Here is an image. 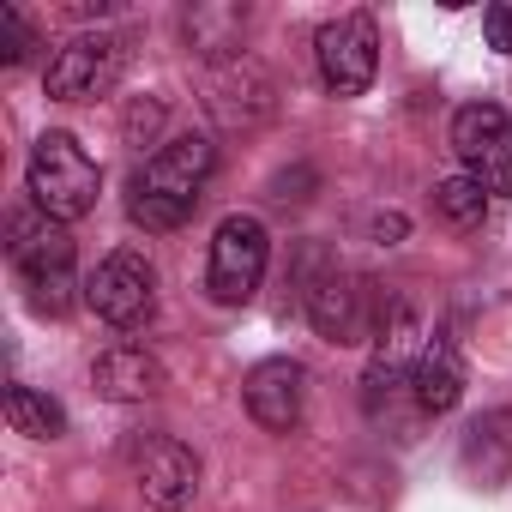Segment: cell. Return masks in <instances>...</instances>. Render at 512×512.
I'll list each match as a JSON object with an SVG mask.
<instances>
[{
    "instance_id": "cell-1",
    "label": "cell",
    "mask_w": 512,
    "mask_h": 512,
    "mask_svg": "<svg viewBox=\"0 0 512 512\" xmlns=\"http://www.w3.org/2000/svg\"><path fill=\"white\" fill-rule=\"evenodd\" d=\"M211 169H217V145H211V139H199V133L169 139V145L133 175V187H127V217H133L139 229H157V235H163V229H181V223L199 211Z\"/></svg>"
},
{
    "instance_id": "cell-18",
    "label": "cell",
    "mask_w": 512,
    "mask_h": 512,
    "mask_svg": "<svg viewBox=\"0 0 512 512\" xmlns=\"http://www.w3.org/2000/svg\"><path fill=\"white\" fill-rule=\"evenodd\" d=\"M482 31H488V43L500 55H512V0H494V7L482 13Z\"/></svg>"
},
{
    "instance_id": "cell-17",
    "label": "cell",
    "mask_w": 512,
    "mask_h": 512,
    "mask_svg": "<svg viewBox=\"0 0 512 512\" xmlns=\"http://www.w3.org/2000/svg\"><path fill=\"white\" fill-rule=\"evenodd\" d=\"M31 49H37V31L25 25V13H19V7H0V61L19 67Z\"/></svg>"
},
{
    "instance_id": "cell-5",
    "label": "cell",
    "mask_w": 512,
    "mask_h": 512,
    "mask_svg": "<svg viewBox=\"0 0 512 512\" xmlns=\"http://www.w3.org/2000/svg\"><path fill=\"white\" fill-rule=\"evenodd\" d=\"M452 151L482 193H512V115L494 103H464L452 115Z\"/></svg>"
},
{
    "instance_id": "cell-14",
    "label": "cell",
    "mask_w": 512,
    "mask_h": 512,
    "mask_svg": "<svg viewBox=\"0 0 512 512\" xmlns=\"http://www.w3.org/2000/svg\"><path fill=\"white\" fill-rule=\"evenodd\" d=\"M464 470L476 482H488V488L512 476V410H488V416L470 422V434H464Z\"/></svg>"
},
{
    "instance_id": "cell-16",
    "label": "cell",
    "mask_w": 512,
    "mask_h": 512,
    "mask_svg": "<svg viewBox=\"0 0 512 512\" xmlns=\"http://www.w3.org/2000/svg\"><path fill=\"white\" fill-rule=\"evenodd\" d=\"M434 211H440L452 229H476V223L488 217V193H482V181H470V175H446V181L434 187Z\"/></svg>"
},
{
    "instance_id": "cell-11",
    "label": "cell",
    "mask_w": 512,
    "mask_h": 512,
    "mask_svg": "<svg viewBox=\"0 0 512 512\" xmlns=\"http://www.w3.org/2000/svg\"><path fill=\"white\" fill-rule=\"evenodd\" d=\"M308 320L332 344H356L368 332V284L350 272H326L308 284Z\"/></svg>"
},
{
    "instance_id": "cell-4",
    "label": "cell",
    "mask_w": 512,
    "mask_h": 512,
    "mask_svg": "<svg viewBox=\"0 0 512 512\" xmlns=\"http://www.w3.org/2000/svg\"><path fill=\"white\" fill-rule=\"evenodd\" d=\"M266 260H272L266 223H260V217H241V211L223 217L217 235H211V266H205L211 302H223V308L253 302V290H260V278H266Z\"/></svg>"
},
{
    "instance_id": "cell-10",
    "label": "cell",
    "mask_w": 512,
    "mask_h": 512,
    "mask_svg": "<svg viewBox=\"0 0 512 512\" xmlns=\"http://www.w3.org/2000/svg\"><path fill=\"white\" fill-rule=\"evenodd\" d=\"M133 476H139V494L157 512H181L199 488V458H193V446H181L169 434H151V440L133 446Z\"/></svg>"
},
{
    "instance_id": "cell-3",
    "label": "cell",
    "mask_w": 512,
    "mask_h": 512,
    "mask_svg": "<svg viewBox=\"0 0 512 512\" xmlns=\"http://www.w3.org/2000/svg\"><path fill=\"white\" fill-rule=\"evenodd\" d=\"M25 181H31L37 211L55 217V223H73V217L97 211V193H103V169H97V157H91L73 133H43V139L31 145Z\"/></svg>"
},
{
    "instance_id": "cell-7",
    "label": "cell",
    "mask_w": 512,
    "mask_h": 512,
    "mask_svg": "<svg viewBox=\"0 0 512 512\" xmlns=\"http://www.w3.org/2000/svg\"><path fill=\"white\" fill-rule=\"evenodd\" d=\"M85 302L97 308V320H109L121 332L145 326L157 314V272H151V260L133 253V247L109 253V260L91 272V284H85Z\"/></svg>"
},
{
    "instance_id": "cell-15",
    "label": "cell",
    "mask_w": 512,
    "mask_h": 512,
    "mask_svg": "<svg viewBox=\"0 0 512 512\" xmlns=\"http://www.w3.org/2000/svg\"><path fill=\"white\" fill-rule=\"evenodd\" d=\"M7 422L13 434H31V440H61L67 434V410L31 386H7Z\"/></svg>"
},
{
    "instance_id": "cell-8",
    "label": "cell",
    "mask_w": 512,
    "mask_h": 512,
    "mask_svg": "<svg viewBox=\"0 0 512 512\" xmlns=\"http://www.w3.org/2000/svg\"><path fill=\"white\" fill-rule=\"evenodd\" d=\"M314 55H320V79H326L332 97H362V91L374 85V67H380L374 19H368V13H344V19L320 25Z\"/></svg>"
},
{
    "instance_id": "cell-12",
    "label": "cell",
    "mask_w": 512,
    "mask_h": 512,
    "mask_svg": "<svg viewBox=\"0 0 512 512\" xmlns=\"http://www.w3.org/2000/svg\"><path fill=\"white\" fill-rule=\"evenodd\" d=\"M91 386L109 404H145V398L163 392V362L151 350H139V344H115V350H103L91 362Z\"/></svg>"
},
{
    "instance_id": "cell-2",
    "label": "cell",
    "mask_w": 512,
    "mask_h": 512,
    "mask_svg": "<svg viewBox=\"0 0 512 512\" xmlns=\"http://www.w3.org/2000/svg\"><path fill=\"white\" fill-rule=\"evenodd\" d=\"M7 260H13L37 314H67L73 308V241L55 217L13 211L7 217Z\"/></svg>"
},
{
    "instance_id": "cell-9",
    "label": "cell",
    "mask_w": 512,
    "mask_h": 512,
    "mask_svg": "<svg viewBox=\"0 0 512 512\" xmlns=\"http://www.w3.org/2000/svg\"><path fill=\"white\" fill-rule=\"evenodd\" d=\"M241 398H247V416L272 428V434H290L308 410V368L290 362V356H272V362H253L247 380H241Z\"/></svg>"
},
{
    "instance_id": "cell-6",
    "label": "cell",
    "mask_w": 512,
    "mask_h": 512,
    "mask_svg": "<svg viewBox=\"0 0 512 512\" xmlns=\"http://www.w3.org/2000/svg\"><path fill=\"white\" fill-rule=\"evenodd\" d=\"M121 67H127V43L115 31H85L67 49H55L49 73H43V91L55 103H91L121 79Z\"/></svg>"
},
{
    "instance_id": "cell-13",
    "label": "cell",
    "mask_w": 512,
    "mask_h": 512,
    "mask_svg": "<svg viewBox=\"0 0 512 512\" xmlns=\"http://www.w3.org/2000/svg\"><path fill=\"white\" fill-rule=\"evenodd\" d=\"M410 398L422 416H446L464 398V356L452 350V338H428L416 368H410Z\"/></svg>"
}]
</instances>
